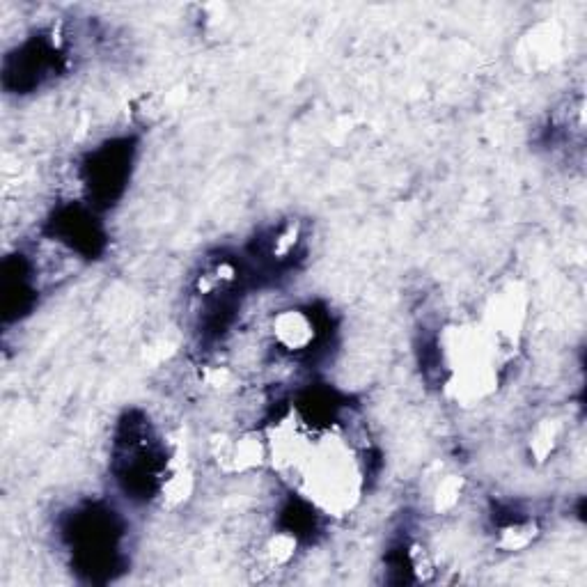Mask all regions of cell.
I'll list each match as a JSON object with an SVG mask.
<instances>
[{
  "mask_svg": "<svg viewBox=\"0 0 587 587\" xmlns=\"http://www.w3.org/2000/svg\"><path fill=\"white\" fill-rule=\"evenodd\" d=\"M72 544H76L74 555L85 569H101L115 555V528L106 516H81L76 519V530L72 528Z\"/></svg>",
  "mask_w": 587,
  "mask_h": 587,
  "instance_id": "obj_1",
  "label": "cell"
},
{
  "mask_svg": "<svg viewBox=\"0 0 587 587\" xmlns=\"http://www.w3.org/2000/svg\"><path fill=\"white\" fill-rule=\"evenodd\" d=\"M273 342L289 354H303L310 347H315L319 335H322V326H319V317L308 308H287L278 312L271 322Z\"/></svg>",
  "mask_w": 587,
  "mask_h": 587,
  "instance_id": "obj_2",
  "label": "cell"
},
{
  "mask_svg": "<svg viewBox=\"0 0 587 587\" xmlns=\"http://www.w3.org/2000/svg\"><path fill=\"white\" fill-rule=\"evenodd\" d=\"M214 459L221 466V471L228 475L257 471V468L269 461L264 434L246 432L237 436H225L216 443Z\"/></svg>",
  "mask_w": 587,
  "mask_h": 587,
  "instance_id": "obj_3",
  "label": "cell"
},
{
  "mask_svg": "<svg viewBox=\"0 0 587 587\" xmlns=\"http://www.w3.org/2000/svg\"><path fill=\"white\" fill-rule=\"evenodd\" d=\"M127 166H131V150L127 147L106 145L92 154L88 166V182L95 195L111 200L122 189V182L127 179Z\"/></svg>",
  "mask_w": 587,
  "mask_h": 587,
  "instance_id": "obj_4",
  "label": "cell"
},
{
  "mask_svg": "<svg viewBox=\"0 0 587 587\" xmlns=\"http://www.w3.org/2000/svg\"><path fill=\"white\" fill-rule=\"evenodd\" d=\"M303 241V232H301V225L296 221H287L283 225H278V228H273L269 232V237L262 239V255L269 257L273 264L283 266L289 257L296 255V250H299Z\"/></svg>",
  "mask_w": 587,
  "mask_h": 587,
  "instance_id": "obj_5",
  "label": "cell"
},
{
  "mask_svg": "<svg viewBox=\"0 0 587 587\" xmlns=\"http://www.w3.org/2000/svg\"><path fill=\"white\" fill-rule=\"evenodd\" d=\"M461 493H464V477H459L455 473L438 475L427 493L429 507H432L436 514L455 510L461 500Z\"/></svg>",
  "mask_w": 587,
  "mask_h": 587,
  "instance_id": "obj_6",
  "label": "cell"
},
{
  "mask_svg": "<svg viewBox=\"0 0 587 587\" xmlns=\"http://www.w3.org/2000/svg\"><path fill=\"white\" fill-rule=\"evenodd\" d=\"M296 549H299V532L294 530H280L273 532V535L266 539L262 546V560L264 565L269 569H278L285 567L292 562L296 555Z\"/></svg>",
  "mask_w": 587,
  "mask_h": 587,
  "instance_id": "obj_7",
  "label": "cell"
},
{
  "mask_svg": "<svg viewBox=\"0 0 587 587\" xmlns=\"http://www.w3.org/2000/svg\"><path fill=\"white\" fill-rule=\"evenodd\" d=\"M537 537V526L532 521H510L507 526L500 528V537L498 544L500 549L505 551H521L535 542Z\"/></svg>",
  "mask_w": 587,
  "mask_h": 587,
  "instance_id": "obj_8",
  "label": "cell"
},
{
  "mask_svg": "<svg viewBox=\"0 0 587 587\" xmlns=\"http://www.w3.org/2000/svg\"><path fill=\"white\" fill-rule=\"evenodd\" d=\"M560 436H562V427L558 420H542L530 436V452L537 459H546L549 455H553L555 448H558Z\"/></svg>",
  "mask_w": 587,
  "mask_h": 587,
  "instance_id": "obj_9",
  "label": "cell"
}]
</instances>
